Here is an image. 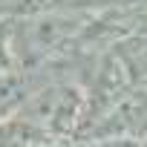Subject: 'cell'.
<instances>
[{
  "mask_svg": "<svg viewBox=\"0 0 147 147\" xmlns=\"http://www.w3.org/2000/svg\"><path fill=\"white\" fill-rule=\"evenodd\" d=\"M55 141L49 130L35 124V118H0V144H49Z\"/></svg>",
  "mask_w": 147,
  "mask_h": 147,
  "instance_id": "cell-1",
  "label": "cell"
},
{
  "mask_svg": "<svg viewBox=\"0 0 147 147\" xmlns=\"http://www.w3.org/2000/svg\"><path fill=\"white\" fill-rule=\"evenodd\" d=\"M9 69H12V55H9V46L0 40V75L9 72Z\"/></svg>",
  "mask_w": 147,
  "mask_h": 147,
  "instance_id": "cell-2",
  "label": "cell"
}]
</instances>
